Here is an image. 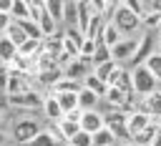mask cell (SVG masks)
<instances>
[{"instance_id":"8992f818","label":"cell","mask_w":161,"mask_h":146,"mask_svg":"<svg viewBox=\"0 0 161 146\" xmlns=\"http://www.w3.org/2000/svg\"><path fill=\"white\" fill-rule=\"evenodd\" d=\"M25 91H33V88H30V78H28L25 73H18V70H10V68H8L5 93H8V96H18V93H25Z\"/></svg>"},{"instance_id":"ba28073f","label":"cell","mask_w":161,"mask_h":146,"mask_svg":"<svg viewBox=\"0 0 161 146\" xmlns=\"http://www.w3.org/2000/svg\"><path fill=\"white\" fill-rule=\"evenodd\" d=\"M136 45H138L136 38H121V40L111 48V60H116V63H118V60H131Z\"/></svg>"},{"instance_id":"d4e9b609","label":"cell","mask_w":161,"mask_h":146,"mask_svg":"<svg viewBox=\"0 0 161 146\" xmlns=\"http://www.w3.org/2000/svg\"><path fill=\"white\" fill-rule=\"evenodd\" d=\"M10 20H25L28 18V0H10Z\"/></svg>"},{"instance_id":"e0dca14e","label":"cell","mask_w":161,"mask_h":146,"mask_svg":"<svg viewBox=\"0 0 161 146\" xmlns=\"http://www.w3.org/2000/svg\"><path fill=\"white\" fill-rule=\"evenodd\" d=\"M98 101H101V98H98L96 93H91V91H86V88L78 91V108H80V111H96Z\"/></svg>"},{"instance_id":"7dc6e473","label":"cell","mask_w":161,"mask_h":146,"mask_svg":"<svg viewBox=\"0 0 161 146\" xmlns=\"http://www.w3.org/2000/svg\"><path fill=\"white\" fill-rule=\"evenodd\" d=\"M121 146H133V143H121Z\"/></svg>"},{"instance_id":"d6986e66","label":"cell","mask_w":161,"mask_h":146,"mask_svg":"<svg viewBox=\"0 0 161 146\" xmlns=\"http://www.w3.org/2000/svg\"><path fill=\"white\" fill-rule=\"evenodd\" d=\"M103 25H106V20L101 18V15H91V20H88V28H86V38H91V40H98L101 38V33H103Z\"/></svg>"},{"instance_id":"7c38bea8","label":"cell","mask_w":161,"mask_h":146,"mask_svg":"<svg viewBox=\"0 0 161 146\" xmlns=\"http://www.w3.org/2000/svg\"><path fill=\"white\" fill-rule=\"evenodd\" d=\"M63 70V78H70V81H83L86 76H88V65L83 63V60H70L65 68H60Z\"/></svg>"},{"instance_id":"7402d4cb","label":"cell","mask_w":161,"mask_h":146,"mask_svg":"<svg viewBox=\"0 0 161 146\" xmlns=\"http://www.w3.org/2000/svg\"><path fill=\"white\" fill-rule=\"evenodd\" d=\"M116 68H118V63H116V60H106V63H101V65H93V76H96L101 83H106Z\"/></svg>"},{"instance_id":"836d02e7","label":"cell","mask_w":161,"mask_h":146,"mask_svg":"<svg viewBox=\"0 0 161 146\" xmlns=\"http://www.w3.org/2000/svg\"><path fill=\"white\" fill-rule=\"evenodd\" d=\"M123 5H126V10H131L136 18H141L143 13H148V0H146V3H143V0H126Z\"/></svg>"},{"instance_id":"3957f363","label":"cell","mask_w":161,"mask_h":146,"mask_svg":"<svg viewBox=\"0 0 161 146\" xmlns=\"http://www.w3.org/2000/svg\"><path fill=\"white\" fill-rule=\"evenodd\" d=\"M126 118H128V116H126L121 108H113V111L103 113V126L113 133V138H131L128 131H126Z\"/></svg>"},{"instance_id":"603a6c76","label":"cell","mask_w":161,"mask_h":146,"mask_svg":"<svg viewBox=\"0 0 161 146\" xmlns=\"http://www.w3.org/2000/svg\"><path fill=\"white\" fill-rule=\"evenodd\" d=\"M83 88L80 81H70V78H60L55 86H53V93H78Z\"/></svg>"},{"instance_id":"ab89813d","label":"cell","mask_w":161,"mask_h":146,"mask_svg":"<svg viewBox=\"0 0 161 146\" xmlns=\"http://www.w3.org/2000/svg\"><path fill=\"white\" fill-rule=\"evenodd\" d=\"M70 146H91V133H86V131H78L70 141H68Z\"/></svg>"},{"instance_id":"9a60e30c","label":"cell","mask_w":161,"mask_h":146,"mask_svg":"<svg viewBox=\"0 0 161 146\" xmlns=\"http://www.w3.org/2000/svg\"><path fill=\"white\" fill-rule=\"evenodd\" d=\"M35 25L40 28V35H43V38H50V35H55V33H58V23L45 13V8H43V13H40V18L35 20Z\"/></svg>"},{"instance_id":"52a82bcc","label":"cell","mask_w":161,"mask_h":146,"mask_svg":"<svg viewBox=\"0 0 161 146\" xmlns=\"http://www.w3.org/2000/svg\"><path fill=\"white\" fill-rule=\"evenodd\" d=\"M8 103L15 108H40L43 106V96L38 91H25L18 96H8Z\"/></svg>"},{"instance_id":"d590c367","label":"cell","mask_w":161,"mask_h":146,"mask_svg":"<svg viewBox=\"0 0 161 146\" xmlns=\"http://www.w3.org/2000/svg\"><path fill=\"white\" fill-rule=\"evenodd\" d=\"M63 38H65L68 43H73L75 48H80V43H83V38H86V35H83V33H80L78 28H65V33H63Z\"/></svg>"},{"instance_id":"f546056e","label":"cell","mask_w":161,"mask_h":146,"mask_svg":"<svg viewBox=\"0 0 161 146\" xmlns=\"http://www.w3.org/2000/svg\"><path fill=\"white\" fill-rule=\"evenodd\" d=\"M106 101H108V106H113V108H121L123 103H126V98L128 96H123L118 88H111V86H106V96H103Z\"/></svg>"},{"instance_id":"f35d334b","label":"cell","mask_w":161,"mask_h":146,"mask_svg":"<svg viewBox=\"0 0 161 146\" xmlns=\"http://www.w3.org/2000/svg\"><path fill=\"white\" fill-rule=\"evenodd\" d=\"M138 20H141L146 28H158V20H161V15H158V13H143Z\"/></svg>"},{"instance_id":"c3c4849f","label":"cell","mask_w":161,"mask_h":146,"mask_svg":"<svg viewBox=\"0 0 161 146\" xmlns=\"http://www.w3.org/2000/svg\"><path fill=\"white\" fill-rule=\"evenodd\" d=\"M158 48H161V38H158Z\"/></svg>"},{"instance_id":"44dd1931","label":"cell","mask_w":161,"mask_h":146,"mask_svg":"<svg viewBox=\"0 0 161 146\" xmlns=\"http://www.w3.org/2000/svg\"><path fill=\"white\" fill-rule=\"evenodd\" d=\"M80 83H83V88H86V91L96 93L98 98H103V96H106V83H101V81H98V78H96L93 73H88V76H86V78H83Z\"/></svg>"},{"instance_id":"83f0119b","label":"cell","mask_w":161,"mask_h":146,"mask_svg":"<svg viewBox=\"0 0 161 146\" xmlns=\"http://www.w3.org/2000/svg\"><path fill=\"white\" fill-rule=\"evenodd\" d=\"M5 38H8V40H10L13 45H15V48H18V45H23V43L28 40V38L23 35V30L18 28V23H10V25L5 28Z\"/></svg>"},{"instance_id":"8d00e7d4","label":"cell","mask_w":161,"mask_h":146,"mask_svg":"<svg viewBox=\"0 0 161 146\" xmlns=\"http://www.w3.org/2000/svg\"><path fill=\"white\" fill-rule=\"evenodd\" d=\"M63 20L68 28H75V3H63Z\"/></svg>"},{"instance_id":"9c48e42d","label":"cell","mask_w":161,"mask_h":146,"mask_svg":"<svg viewBox=\"0 0 161 146\" xmlns=\"http://www.w3.org/2000/svg\"><path fill=\"white\" fill-rule=\"evenodd\" d=\"M151 45H153L151 35H143V38L138 40V45H136V50H133V55H131L128 65H131V68H138V65H143V63H146V58L151 55Z\"/></svg>"},{"instance_id":"5b68a950","label":"cell","mask_w":161,"mask_h":146,"mask_svg":"<svg viewBox=\"0 0 161 146\" xmlns=\"http://www.w3.org/2000/svg\"><path fill=\"white\" fill-rule=\"evenodd\" d=\"M106 86H111V88H118L123 96H131V93H133V88H131V70L118 65V68L111 73V78L106 81Z\"/></svg>"},{"instance_id":"8fae6325","label":"cell","mask_w":161,"mask_h":146,"mask_svg":"<svg viewBox=\"0 0 161 146\" xmlns=\"http://www.w3.org/2000/svg\"><path fill=\"white\" fill-rule=\"evenodd\" d=\"M151 121H153L151 116H146V113H136V111H133V113L126 118V131H128V136L141 133V131H143V128H146Z\"/></svg>"},{"instance_id":"2e32d148","label":"cell","mask_w":161,"mask_h":146,"mask_svg":"<svg viewBox=\"0 0 161 146\" xmlns=\"http://www.w3.org/2000/svg\"><path fill=\"white\" fill-rule=\"evenodd\" d=\"M53 98H55V103L60 106L63 116L78 108V93H53Z\"/></svg>"},{"instance_id":"ffe728a7","label":"cell","mask_w":161,"mask_h":146,"mask_svg":"<svg viewBox=\"0 0 161 146\" xmlns=\"http://www.w3.org/2000/svg\"><path fill=\"white\" fill-rule=\"evenodd\" d=\"M121 38H123V35H121V33H118V30H116L111 23H106V25H103V33H101V38H98V40H101V43H103V45L111 50V48H113V45H116Z\"/></svg>"},{"instance_id":"d6a6232c","label":"cell","mask_w":161,"mask_h":146,"mask_svg":"<svg viewBox=\"0 0 161 146\" xmlns=\"http://www.w3.org/2000/svg\"><path fill=\"white\" fill-rule=\"evenodd\" d=\"M58 128H60V133H63V138H65V141H70V138L80 131V126H78L75 121H65V118H60V121H58Z\"/></svg>"},{"instance_id":"277c9868","label":"cell","mask_w":161,"mask_h":146,"mask_svg":"<svg viewBox=\"0 0 161 146\" xmlns=\"http://www.w3.org/2000/svg\"><path fill=\"white\" fill-rule=\"evenodd\" d=\"M38 131H40L38 121L25 118V121H18V123H15V128H13V138H15L18 143H30V141L35 138Z\"/></svg>"},{"instance_id":"cb8c5ba5","label":"cell","mask_w":161,"mask_h":146,"mask_svg":"<svg viewBox=\"0 0 161 146\" xmlns=\"http://www.w3.org/2000/svg\"><path fill=\"white\" fill-rule=\"evenodd\" d=\"M113 133L103 126V128H98L96 133H91V146H113Z\"/></svg>"},{"instance_id":"1f68e13d","label":"cell","mask_w":161,"mask_h":146,"mask_svg":"<svg viewBox=\"0 0 161 146\" xmlns=\"http://www.w3.org/2000/svg\"><path fill=\"white\" fill-rule=\"evenodd\" d=\"M60 78H63V70H60V68H53V70L38 73V81H40L43 86H50V88H53V86H55V83H58Z\"/></svg>"},{"instance_id":"f1b7e54d","label":"cell","mask_w":161,"mask_h":146,"mask_svg":"<svg viewBox=\"0 0 161 146\" xmlns=\"http://www.w3.org/2000/svg\"><path fill=\"white\" fill-rule=\"evenodd\" d=\"M40 53V40H25L23 45H18V55H23V58H35Z\"/></svg>"},{"instance_id":"ee69618b","label":"cell","mask_w":161,"mask_h":146,"mask_svg":"<svg viewBox=\"0 0 161 146\" xmlns=\"http://www.w3.org/2000/svg\"><path fill=\"white\" fill-rule=\"evenodd\" d=\"M13 20H10V15H5V13H0V33H5V28L10 25Z\"/></svg>"},{"instance_id":"4dcf8cb0","label":"cell","mask_w":161,"mask_h":146,"mask_svg":"<svg viewBox=\"0 0 161 146\" xmlns=\"http://www.w3.org/2000/svg\"><path fill=\"white\" fill-rule=\"evenodd\" d=\"M106 60H111V50L98 40V43H96V50H93V55H91V63H93V65H101V63H106Z\"/></svg>"},{"instance_id":"74e56055","label":"cell","mask_w":161,"mask_h":146,"mask_svg":"<svg viewBox=\"0 0 161 146\" xmlns=\"http://www.w3.org/2000/svg\"><path fill=\"white\" fill-rule=\"evenodd\" d=\"M28 146H58V143H55V141H53V138H50V136H48V133L40 128V131L35 133V138H33Z\"/></svg>"},{"instance_id":"7a4b0ae2","label":"cell","mask_w":161,"mask_h":146,"mask_svg":"<svg viewBox=\"0 0 161 146\" xmlns=\"http://www.w3.org/2000/svg\"><path fill=\"white\" fill-rule=\"evenodd\" d=\"M111 20H113L111 25H113V28H116L121 35L133 33V30L141 25V20H138V18H136L131 10H126V5H123V3H118V8H116V13H113V18H111Z\"/></svg>"},{"instance_id":"484cf974","label":"cell","mask_w":161,"mask_h":146,"mask_svg":"<svg viewBox=\"0 0 161 146\" xmlns=\"http://www.w3.org/2000/svg\"><path fill=\"white\" fill-rule=\"evenodd\" d=\"M15 55H18V48H15L8 38H0V60H3V65H8Z\"/></svg>"},{"instance_id":"e575fe53","label":"cell","mask_w":161,"mask_h":146,"mask_svg":"<svg viewBox=\"0 0 161 146\" xmlns=\"http://www.w3.org/2000/svg\"><path fill=\"white\" fill-rule=\"evenodd\" d=\"M43 8H45V13L58 23V20H63V3H55V0H48V3H43Z\"/></svg>"},{"instance_id":"ac0fdd59","label":"cell","mask_w":161,"mask_h":146,"mask_svg":"<svg viewBox=\"0 0 161 146\" xmlns=\"http://www.w3.org/2000/svg\"><path fill=\"white\" fill-rule=\"evenodd\" d=\"M43 111H45V116H48V121H50V123H58V121L63 118V111H60V106L55 103V98H53V96L43 98Z\"/></svg>"},{"instance_id":"6da1fadb","label":"cell","mask_w":161,"mask_h":146,"mask_svg":"<svg viewBox=\"0 0 161 146\" xmlns=\"http://www.w3.org/2000/svg\"><path fill=\"white\" fill-rule=\"evenodd\" d=\"M156 86H158V81H156L143 65L131 68V88H133V93H136L138 98H146L148 93H153Z\"/></svg>"},{"instance_id":"f907efd6","label":"cell","mask_w":161,"mask_h":146,"mask_svg":"<svg viewBox=\"0 0 161 146\" xmlns=\"http://www.w3.org/2000/svg\"><path fill=\"white\" fill-rule=\"evenodd\" d=\"M65 146H70V143H65Z\"/></svg>"},{"instance_id":"4316f807","label":"cell","mask_w":161,"mask_h":146,"mask_svg":"<svg viewBox=\"0 0 161 146\" xmlns=\"http://www.w3.org/2000/svg\"><path fill=\"white\" fill-rule=\"evenodd\" d=\"M143 68H146V70H148L156 81H161V53H151V55L146 58Z\"/></svg>"},{"instance_id":"5bb4252c","label":"cell","mask_w":161,"mask_h":146,"mask_svg":"<svg viewBox=\"0 0 161 146\" xmlns=\"http://www.w3.org/2000/svg\"><path fill=\"white\" fill-rule=\"evenodd\" d=\"M156 133H158V121H151L141 133L131 136V138H133V146H151V141H153Z\"/></svg>"},{"instance_id":"bcb514c9","label":"cell","mask_w":161,"mask_h":146,"mask_svg":"<svg viewBox=\"0 0 161 146\" xmlns=\"http://www.w3.org/2000/svg\"><path fill=\"white\" fill-rule=\"evenodd\" d=\"M0 123H3V111H0Z\"/></svg>"},{"instance_id":"f6af8a7d","label":"cell","mask_w":161,"mask_h":146,"mask_svg":"<svg viewBox=\"0 0 161 146\" xmlns=\"http://www.w3.org/2000/svg\"><path fill=\"white\" fill-rule=\"evenodd\" d=\"M3 143H5V133L0 131V146H3Z\"/></svg>"},{"instance_id":"4fadbf2b","label":"cell","mask_w":161,"mask_h":146,"mask_svg":"<svg viewBox=\"0 0 161 146\" xmlns=\"http://www.w3.org/2000/svg\"><path fill=\"white\" fill-rule=\"evenodd\" d=\"M40 48H43V53H48L50 58H55V55L63 50V33L58 30L55 35H50V38H43V40H40Z\"/></svg>"},{"instance_id":"b9f144b4","label":"cell","mask_w":161,"mask_h":146,"mask_svg":"<svg viewBox=\"0 0 161 146\" xmlns=\"http://www.w3.org/2000/svg\"><path fill=\"white\" fill-rule=\"evenodd\" d=\"M5 86H8V68L0 65V91L5 93Z\"/></svg>"},{"instance_id":"60d3db41","label":"cell","mask_w":161,"mask_h":146,"mask_svg":"<svg viewBox=\"0 0 161 146\" xmlns=\"http://www.w3.org/2000/svg\"><path fill=\"white\" fill-rule=\"evenodd\" d=\"M116 8H118V0H111V3H106V10H103V20H106V23H108V18H113Z\"/></svg>"},{"instance_id":"681fc988","label":"cell","mask_w":161,"mask_h":146,"mask_svg":"<svg viewBox=\"0 0 161 146\" xmlns=\"http://www.w3.org/2000/svg\"><path fill=\"white\" fill-rule=\"evenodd\" d=\"M158 28H161V20H158Z\"/></svg>"},{"instance_id":"7bdbcfd3","label":"cell","mask_w":161,"mask_h":146,"mask_svg":"<svg viewBox=\"0 0 161 146\" xmlns=\"http://www.w3.org/2000/svg\"><path fill=\"white\" fill-rule=\"evenodd\" d=\"M80 113H83V111H80V108H75V111H70V113H65L63 118H65V121H75V123H78V121H80Z\"/></svg>"},{"instance_id":"30bf717a","label":"cell","mask_w":161,"mask_h":146,"mask_svg":"<svg viewBox=\"0 0 161 146\" xmlns=\"http://www.w3.org/2000/svg\"><path fill=\"white\" fill-rule=\"evenodd\" d=\"M78 126L86 133H96L98 128H103V113H98V111H83Z\"/></svg>"}]
</instances>
